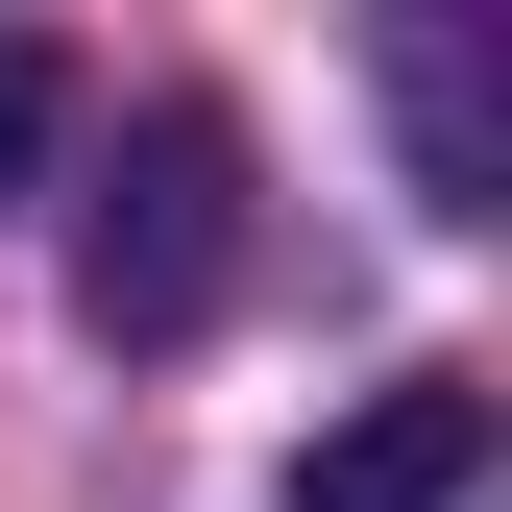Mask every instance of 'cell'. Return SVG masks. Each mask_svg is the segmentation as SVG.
Returning <instances> with one entry per match:
<instances>
[{
  "label": "cell",
  "mask_w": 512,
  "mask_h": 512,
  "mask_svg": "<svg viewBox=\"0 0 512 512\" xmlns=\"http://www.w3.org/2000/svg\"><path fill=\"white\" fill-rule=\"evenodd\" d=\"M74 293H98V342H196V317L244 293V122H220V98H147V122H122Z\"/></svg>",
  "instance_id": "6da1fadb"
},
{
  "label": "cell",
  "mask_w": 512,
  "mask_h": 512,
  "mask_svg": "<svg viewBox=\"0 0 512 512\" xmlns=\"http://www.w3.org/2000/svg\"><path fill=\"white\" fill-rule=\"evenodd\" d=\"M488 391H464V366H415V391H366V415H317V464H293V512H464L488 488Z\"/></svg>",
  "instance_id": "7a4b0ae2"
},
{
  "label": "cell",
  "mask_w": 512,
  "mask_h": 512,
  "mask_svg": "<svg viewBox=\"0 0 512 512\" xmlns=\"http://www.w3.org/2000/svg\"><path fill=\"white\" fill-rule=\"evenodd\" d=\"M391 122H415V196H439V220H512V98H488V49H464V25H415V49H391Z\"/></svg>",
  "instance_id": "3957f363"
},
{
  "label": "cell",
  "mask_w": 512,
  "mask_h": 512,
  "mask_svg": "<svg viewBox=\"0 0 512 512\" xmlns=\"http://www.w3.org/2000/svg\"><path fill=\"white\" fill-rule=\"evenodd\" d=\"M49 122H74V74H49V49L0 25V196H25V171H49Z\"/></svg>",
  "instance_id": "277c9868"
}]
</instances>
